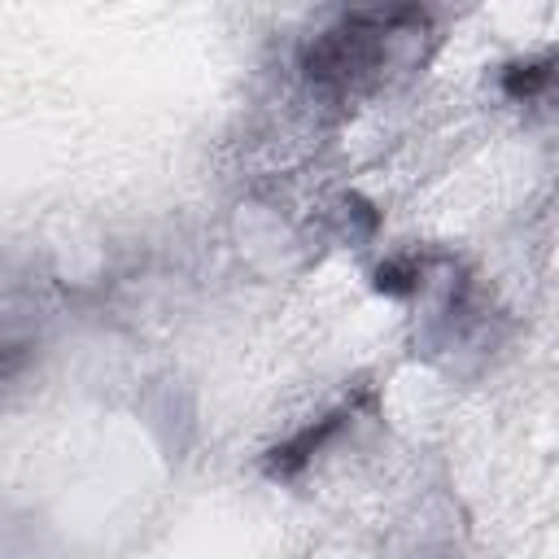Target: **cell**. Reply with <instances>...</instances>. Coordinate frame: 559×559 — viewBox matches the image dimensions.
<instances>
[{
  "label": "cell",
  "instance_id": "2",
  "mask_svg": "<svg viewBox=\"0 0 559 559\" xmlns=\"http://www.w3.org/2000/svg\"><path fill=\"white\" fill-rule=\"evenodd\" d=\"M415 280H420V271H415L411 263H389L376 271V289L380 293H411Z\"/></svg>",
  "mask_w": 559,
  "mask_h": 559
},
{
  "label": "cell",
  "instance_id": "3",
  "mask_svg": "<svg viewBox=\"0 0 559 559\" xmlns=\"http://www.w3.org/2000/svg\"><path fill=\"white\" fill-rule=\"evenodd\" d=\"M542 79H546L542 66H520V75L507 79V92H516V97H529V92L542 88Z\"/></svg>",
  "mask_w": 559,
  "mask_h": 559
},
{
  "label": "cell",
  "instance_id": "1",
  "mask_svg": "<svg viewBox=\"0 0 559 559\" xmlns=\"http://www.w3.org/2000/svg\"><path fill=\"white\" fill-rule=\"evenodd\" d=\"M337 424H341V415H328V420H319V424H311V428H306V433H297L289 446L271 450V463H267V472H271V477H293V472L302 468V463L311 459L315 450L324 446L332 433H337Z\"/></svg>",
  "mask_w": 559,
  "mask_h": 559
}]
</instances>
